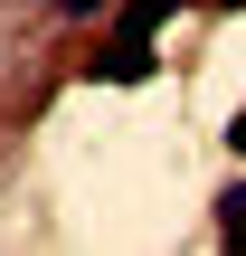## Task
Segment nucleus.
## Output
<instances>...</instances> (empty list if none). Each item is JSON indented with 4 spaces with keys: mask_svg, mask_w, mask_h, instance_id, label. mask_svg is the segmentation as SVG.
Masks as SVG:
<instances>
[{
    "mask_svg": "<svg viewBox=\"0 0 246 256\" xmlns=\"http://www.w3.org/2000/svg\"><path fill=\"white\" fill-rule=\"evenodd\" d=\"M47 10H66V19H95V10H114V0H47Z\"/></svg>",
    "mask_w": 246,
    "mask_h": 256,
    "instance_id": "nucleus-3",
    "label": "nucleus"
},
{
    "mask_svg": "<svg viewBox=\"0 0 246 256\" xmlns=\"http://www.w3.org/2000/svg\"><path fill=\"white\" fill-rule=\"evenodd\" d=\"M228 152H237V162H246V114H237V124H228Z\"/></svg>",
    "mask_w": 246,
    "mask_h": 256,
    "instance_id": "nucleus-4",
    "label": "nucleus"
},
{
    "mask_svg": "<svg viewBox=\"0 0 246 256\" xmlns=\"http://www.w3.org/2000/svg\"><path fill=\"white\" fill-rule=\"evenodd\" d=\"M95 76H104V86H152V76H161V48L133 38V28H114V48H95Z\"/></svg>",
    "mask_w": 246,
    "mask_h": 256,
    "instance_id": "nucleus-1",
    "label": "nucleus"
},
{
    "mask_svg": "<svg viewBox=\"0 0 246 256\" xmlns=\"http://www.w3.org/2000/svg\"><path fill=\"white\" fill-rule=\"evenodd\" d=\"M218 238H228V247H237V238H246V180H237V190H228V200H218Z\"/></svg>",
    "mask_w": 246,
    "mask_h": 256,
    "instance_id": "nucleus-2",
    "label": "nucleus"
}]
</instances>
